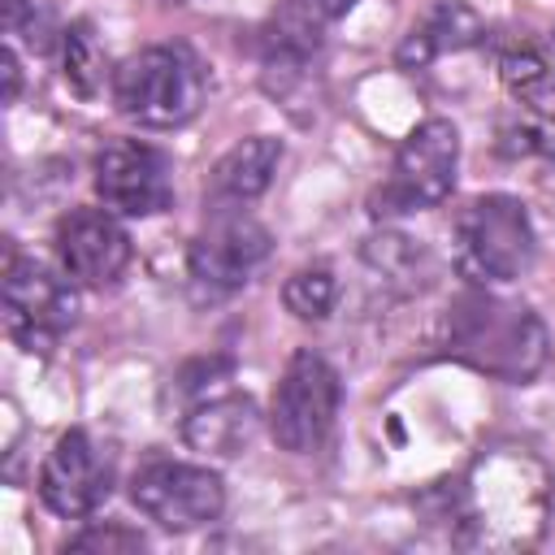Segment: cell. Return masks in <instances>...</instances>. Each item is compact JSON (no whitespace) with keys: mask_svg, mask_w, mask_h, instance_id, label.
Instances as JSON below:
<instances>
[{"mask_svg":"<svg viewBox=\"0 0 555 555\" xmlns=\"http://www.w3.org/2000/svg\"><path fill=\"white\" fill-rule=\"evenodd\" d=\"M460 169V130L447 117H425L399 143L386 182L373 191V217H403L451 195Z\"/></svg>","mask_w":555,"mask_h":555,"instance_id":"4","label":"cell"},{"mask_svg":"<svg viewBox=\"0 0 555 555\" xmlns=\"http://www.w3.org/2000/svg\"><path fill=\"white\" fill-rule=\"evenodd\" d=\"M447 351L468 369L499 382H529L546 364V325L520 299H503L490 286H473L451 299L442 321Z\"/></svg>","mask_w":555,"mask_h":555,"instance_id":"1","label":"cell"},{"mask_svg":"<svg viewBox=\"0 0 555 555\" xmlns=\"http://www.w3.org/2000/svg\"><path fill=\"white\" fill-rule=\"evenodd\" d=\"M78 317V299L69 286V273L48 269L35 256H17L9 247L4 260V330L9 338L30 351V356H48L61 334L74 325Z\"/></svg>","mask_w":555,"mask_h":555,"instance_id":"5","label":"cell"},{"mask_svg":"<svg viewBox=\"0 0 555 555\" xmlns=\"http://www.w3.org/2000/svg\"><path fill=\"white\" fill-rule=\"evenodd\" d=\"M338 403H343V386H338L334 364L325 356H317L312 347L295 351L278 390H273V403H269L273 442L291 455L317 451L334 429Z\"/></svg>","mask_w":555,"mask_h":555,"instance_id":"6","label":"cell"},{"mask_svg":"<svg viewBox=\"0 0 555 555\" xmlns=\"http://www.w3.org/2000/svg\"><path fill=\"white\" fill-rule=\"evenodd\" d=\"M278 165H282V143L273 134H251V139L234 143L208 173V204L234 208V204L264 195Z\"/></svg>","mask_w":555,"mask_h":555,"instance_id":"14","label":"cell"},{"mask_svg":"<svg viewBox=\"0 0 555 555\" xmlns=\"http://www.w3.org/2000/svg\"><path fill=\"white\" fill-rule=\"evenodd\" d=\"M538 238L520 199L477 195L455 221V269L473 286H499L533 264Z\"/></svg>","mask_w":555,"mask_h":555,"instance_id":"3","label":"cell"},{"mask_svg":"<svg viewBox=\"0 0 555 555\" xmlns=\"http://www.w3.org/2000/svg\"><path fill=\"white\" fill-rule=\"evenodd\" d=\"M113 490V468L87 429H65L39 468V499L65 520L91 516Z\"/></svg>","mask_w":555,"mask_h":555,"instance_id":"11","label":"cell"},{"mask_svg":"<svg viewBox=\"0 0 555 555\" xmlns=\"http://www.w3.org/2000/svg\"><path fill=\"white\" fill-rule=\"evenodd\" d=\"M95 195L117 217H152L173 199V169L165 152L139 139H113L95 152Z\"/></svg>","mask_w":555,"mask_h":555,"instance_id":"9","label":"cell"},{"mask_svg":"<svg viewBox=\"0 0 555 555\" xmlns=\"http://www.w3.org/2000/svg\"><path fill=\"white\" fill-rule=\"evenodd\" d=\"M503 91L512 100L507 121H503V139L507 152L520 156H555V69L533 52H507L503 65Z\"/></svg>","mask_w":555,"mask_h":555,"instance_id":"10","label":"cell"},{"mask_svg":"<svg viewBox=\"0 0 555 555\" xmlns=\"http://www.w3.org/2000/svg\"><path fill=\"white\" fill-rule=\"evenodd\" d=\"M481 35H486V26H481V17H477L464 0H438V4L408 30V39L399 43L395 61H399L403 69H425V65L438 61L442 52H460V48L481 43Z\"/></svg>","mask_w":555,"mask_h":555,"instance_id":"15","label":"cell"},{"mask_svg":"<svg viewBox=\"0 0 555 555\" xmlns=\"http://www.w3.org/2000/svg\"><path fill=\"white\" fill-rule=\"evenodd\" d=\"M17 87H22V65H17V52H13V43H9V48H4V104L17 100Z\"/></svg>","mask_w":555,"mask_h":555,"instance_id":"22","label":"cell"},{"mask_svg":"<svg viewBox=\"0 0 555 555\" xmlns=\"http://www.w3.org/2000/svg\"><path fill=\"white\" fill-rule=\"evenodd\" d=\"M312 4H317L325 17H343V13H351V9H356V0H312Z\"/></svg>","mask_w":555,"mask_h":555,"instance_id":"23","label":"cell"},{"mask_svg":"<svg viewBox=\"0 0 555 555\" xmlns=\"http://www.w3.org/2000/svg\"><path fill=\"white\" fill-rule=\"evenodd\" d=\"M256 421H260L256 403L230 386V390H221L212 399H199L195 408L182 412V438H186L191 451L230 460L256 438Z\"/></svg>","mask_w":555,"mask_h":555,"instance_id":"13","label":"cell"},{"mask_svg":"<svg viewBox=\"0 0 555 555\" xmlns=\"http://www.w3.org/2000/svg\"><path fill=\"white\" fill-rule=\"evenodd\" d=\"M269 247H273V238L256 217H247L243 208H217L212 221L195 234V243L186 251L191 286L208 299L234 295L269 260Z\"/></svg>","mask_w":555,"mask_h":555,"instance_id":"7","label":"cell"},{"mask_svg":"<svg viewBox=\"0 0 555 555\" xmlns=\"http://www.w3.org/2000/svg\"><path fill=\"white\" fill-rule=\"evenodd\" d=\"M143 546H147V538L130 525H117V520L87 525L82 533H74L65 542V551H95V555H130V551H143Z\"/></svg>","mask_w":555,"mask_h":555,"instance_id":"21","label":"cell"},{"mask_svg":"<svg viewBox=\"0 0 555 555\" xmlns=\"http://www.w3.org/2000/svg\"><path fill=\"white\" fill-rule=\"evenodd\" d=\"M204 95H208V74L199 56L182 43L143 48L113 69V104L147 130L186 126L204 108Z\"/></svg>","mask_w":555,"mask_h":555,"instance_id":"2","label":"cell"},{"mask_svg":"<svg viewBox=\"0 0 555 555\" xmlns=\"http://www.w3.org/2000/svg\"><path fill=\"white\" fill-rule=\"evenodd\" d=\"M325 13L312 0H286L264 26V65L269 69H304L321 43Z\"/></svg>","mask_w":555,"mask_h":555,"instance_id":"16","label":"cell"},{"mask_svg":"<svg viewBox=\"0 0 555 555\" xmlns=\"http://www.w3.org/2000/svg\"><path fill=\"white\" fill-rule=\"evenodd\" d=\"M56 260L78 286H113L130 264V234L113 208H74L56 221Z\"/></svg>","mask_w":555,"mask_h":555,"instance_id":"12","label":"cell"},{"mask_svg":"<svg viewBox=\"0 0 555 555\" xmlns=\"http://www.w3.org/2000/svg\"><path fill=\"white\" fill-rule=\"evenodd\" d=\"M4 26L13 39H26L35 52L52 48V35H56L52 0H4Z\"/></svg>","mask_w":555,"mask_h":555,"instance_id":"20","label":"cell"},{"mask_svg":"<svg viewBox=\"0 0 555 555\" xmlns=\"http://www.w3.org/2000/svg\"><path fill=\"white\" fill-rule=\"evenodd\" d=\"M334 273L325 264H312V269H295L282 286V304L299 317V321H325L330 308H334Z\"/></svg>","mask_w":555,"mask_h":555,"instance_id":"19","label":"cell"},{"mask_svg":"<svg viewBox=\"0 0 555 555\" xmlns=\"http://www.w3.org/2000/svg\"><path fill=\"white\" fill-rule=\"evenodd\" d=\"M230 382H234V360H230V356H199V360H191V364H182V369L173 373L169 395H173L178 408L186 412V408H195L199 399H212V395L230 390Z\"/></svg>","mask_w":555,"mask_h":555,"instance_id":"18","label":"cell"},{"mask_svg":"<svg viewBox=\"0 0 555 555\" xmlns=\"http://www.w3.org/2000/svg\"><path fill=\"white\" fill-rule=\"evenodd\" d=\"M130 503L160 529H199L221 516L225 486L204 464L182 460H152L130 477Z\"/></svg>","mask_w":555,"mask_h":555,"instance_id":"8","label":"cell"},{"mask_svg":"<svg viewBox=\"0 0 555 555\" xmlns=\"http://www.w3.org/2000/svg\"><path fill=\"white\" fill-rule=\"evenodd\" d=\"M61 65H65V82L78 91V95H95L104 87V74H108V56L95 39V26L91 22H69L61 30Z\"/></svg>","mask_w":555,"mask_h":555,"instance_id":"17","label":"cell"}]
</instances>
